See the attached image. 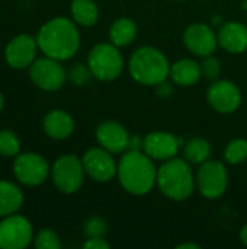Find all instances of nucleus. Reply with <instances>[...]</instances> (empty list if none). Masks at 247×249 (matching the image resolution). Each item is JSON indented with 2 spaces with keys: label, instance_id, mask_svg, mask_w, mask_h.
I'll return each instance as SVG.
<instances>
[{
  "label": "nucleus",
  "instance_id": "obj_1",
  "mask_svg": "<svg viewBox=\"0 0 247 249\" xmlns=\"http://www.w3.org/2000/svg\"><path fill=\"white\" fill-rule=\"evenodd\" d=\"M36 42L44 55L58 61L70 60L80 48L77 23L64 16L52 18L39 28Z\"/></svg>",
  "mask_w": 247,
  "mask_h": 249
},
{
  "label": "nucleus",
  "instance_id": "obj_2",
  "mask_svg": "<svg viewBox=\"0 0 247 249\" xmlns=\"http://www.w3.org/2000/svg\"><path fill=\"white\" fill-rule=\"evenodd\" d=\"M116 178L119 185L131 196H146L156 187L157 168L154 160L143 150H127L118 162Z\"/></svg>",
  "mask_w": 247,
  "mask_h": 249
},
{
  "label": "nucleus",
  "instance_id": "obj_3",
  "mask_svg": "<svg viewBox=\"0 0 247 249\" xmlns=\"http://www.w3.org/2000/svg\"><path fill=\"white\" fill-rule=\"evenodd\" d=\"M156 187L172 201L179 203L188 200L197 188V179L189 162L185 158L182 159L178 156L165 160L157 168Z\"/></svg>",
  "mask_w": 247,
  "mask_h": 249
},
{
  "label": "nucleus",
  "instance_id": "obj_4",
  "mask_svg": "<svg viewBox=\"0 0 247 249\" xmlns=\"http://www.w3.org/2000/svg\"><path fill=\"white\" fill-rule=\"evenodd\" d=\"M128 70L131 77L138 85L157 86L167 80L170 73V63L159 48L144 45L131 54Z\"/></svg>",
  "mask_w": 247,
  "mask_h": 249
},
{
  "label": "nucleus",
  "instance_id": "obj_5",
  "mask_svg": "<svg viewBox=\"0 0 247 249\" xmlns=\"http://www.w3.org/2000/svg\"><path fill=\"white\" fill-rule=\"evenodd\" d=\"M87 67L92 76L100 82H112L118 79L125 67L119 47L109 42L96 44L87 55Z\"/></svg>",
  "mask_w": 247,
  "mask_h": 249
},
{
  "label": "nucleus",
  "instance_id": "obj_6",
  "mask_svg": "<svg viewBox=\"0 0 247 249\" xmlns=\"http://www.w3.org/2000/svg\"><path fill=\"white\" fill-rule=\"evenodd\" d=\"M84 175L82 159L71 153L60 156L51 166V179L55 188L63 194L77 193L83 185Z\"/></svg>",
  "mask_w": 247,
  "mask_h": 249
},
{
  "label": "nucleus",
  "instance_id": "obj_7",
  "mask_svg": "<svg viewBox=\"0 0 247 249\" xmlns=\"http://www.w3.org/2000/svg\"><path fill=\"white\" fill-rule=\"evenodd\" d=\"M197 188L207 200L223 197L229 187V171L220 160H207L199 165L195 175Z\"/></svg>",
  "mask_w": 247,
  "mask_h": 249
},
{
  "label": "nucleus",
  "instance_id": "obj_8",
  "mask_svg": "<svg viewBox=\"0 0 247 249\" xmlns=\"http://www.w3.org/2000/svg\"><path fill=\"white\" fill-rule=\"evenodd\" d=\"M12 169L17 182L25 187H38L47 181L48 175H51V166L47 159L33 152L19 153L15 156Z\"/></svg>",
  "mask_w": 247,
  "mask_h": 249
},
{
  "label": "nucleus",
  "instance_id": "obj_9",
  "mask_svg": "<svg viewBox=\"0 0 247 249\" xmlns=\"http://www.w3.org/2000/svg\"><path fill=\"white\" fill-rule=\"evenodd\" d=\"M82 162L86 175L95 182L105 184L116 178L118 162L115 160L114 153L108 152L102 146L87 149L82 158Z\"/></svg>",
  "mask_w": 247,
  "mask_h": 249
},
{
  "label": "nucleus",
  "instance_id": "obj_10",
  "mask_svg": "<svg viewBox=\"0 0 247 249\" xmlns=\"http://www.w3.org/2000/svg\"><path fill=\"white\" fill-rule=\"evenodd\" d=\"M29 77L39 89L55 92L64 86L67 74L61 61L44 55L29 66Z\"/></svg>",
  "mask_w": 247,
  "mask_h": 249
},
{
  "label": "nucleus",
  "instance_id": "obj_11",
  "mask_svg": "<svg viewBox=\"0 0 247 249\" xmlns=\"http://www.w3.org/2000/svg\"><path fill=\"white\" fill-rule=\"evenodd\" d=\"M32 223L20 214H10L0 222V248L23 249L33 241Z\"/></svg>",
  "mask_w": 247,
  "mask_h": 249
},
{
  "label": "nucleus",
  "instance_id": "obj_12",
  "mask_svg": "<svg viewBox=\"0 0 247 249\" xmlns=\"http://www.w3.org/2000/svg\"><path fill=\"white\" fill-rule=\"evenodd\" d=\"M242 90L231 80H215L207 90L210 107L220 114H233L242 105Z\"/></svg>",
  "mask_w": 247,
  "mask_h": 249
},
{
  "label": "nucleus",
  "instance_id": "obj_13",
  "mask_svg": "<svg viewBox=\"0 0 247 249\" xmlns=\"http://www.w3.org/2000/svg\"><path fill=\"white\" fill-rule=\"evenodd\" d=\"M183 44L188 51L197 57H207L214 54L218 47L217 34L214 29L202 22H195L186 26L183 31Z\"/></svg>",
  "mask_w": 247,
  "mask_h": 249
},
{
  "label": "nucleus",
  "instance_id": "obj_14",
  "mask_svg": "<svg viewBox=\"0 0 247 249\" xmlns=\"http://www.w3.org/2000/svg\"><path fill=\"white\" fill-rule=\"evenodd\" d=\"M39 47L36 36L28 34H19L13 36L4 48V60L13 69H26L36 60Z\"/></svg>",
  "mask_w": 247,
  "mask_h": 249
},
{
  "label": "nucleus",
  "instance_id": "obj_15",
  "mask_svg": "<svg viewBox=\"0 0 247 249\" xmlns=\"http://www.w3.org/2000/svg\"><path fill=\"white\" fill-rule=\"evenodd\" d=\"M95 137L99 146L114 155H122L130 149L131 136L128 130L114 120H106L98 124Z\"/></svg>",
  "mask_w": 247,
  "mask_h": 249
},
{
  "label": "nucleus",
  "instance_id": "obj_16",
  "mask_svg": "<svg viewBox=\"0 0 247 249\" xmlns=\"http://www.w3.org/2000/svg\"><path fill=\"white\" fill-rule=\"evenodd\" d=\"M182 142L169 131H151L143 139V152L153 160H169L178 156Z\"/></svg>",
  "mask_w": 247,
  "mask_h": 249
},
{
  "label": "nucleus",
  "instance_id": "obj_17",
  "mask_svg": "<svg viewBox=\"0 0 247 249\" xmlns=\"http://www.w3.org/2000/svg\"><path fill=\"white\" fill-rule=\"evenodd\" d=\"M218 47L229 54H243L247 51V26L242 22H226L217 32Z\"/></svg>",
  "mask_w": 247,
  "mask_h": 249
},
{
  "label": "nucleus",
  "instance_id": "obj_18",
  "mask_svg": "<svg viewBox=\"0 0 247 249\" xmlns=\"http://www.w3.org/2000/svg\"><path fill=\"white\" fill-rule=\"evenodd\" d=\"M42 128L49 139L66 140L74 131V120L63 109H52L44 117Z\"/></svg>",
  "mask_w": 247,
  "mask_h": 249
},
{
  "label": "nucleus",
  "instance_id": "obj_19",
  "mask_svg": "<svg viewBox=\"0 0 247 249\" xmlns=\"http://www.w3.org/2000/svg\"><path fill=\"white\" fill-rule=\"evenodd\" d=\"M169 77L178 86H182V88L194 86L202 77L201 64L195 61L194 58H181L175 61L173 64H170Z\"/></svg>",
  "mask_w": 247,
  "mask_h": 249
},
{
  "label": "nucleus",
  "instance_id": "obj_20",
  "mask_svg": "<svg viewBox=\"0 0 247 249\" xmlns=\"http://www.w3.org/2000/svg\"><path fill=\"white\" fill-rule=\"evenodd\" d=\"M23 204V193L12 181L0 179V217L15 214Z\"/></svg>",
  "mask_w": 247,
  "mask_h": 249
},
{
  "label": "nucleus",
  "instance_id": "obj_21",
  "mask_svg": "<svg viewBox=\"0 0 247 249\" xmlns=\"http://www.w3.org/2000/svg\"><path fill=\"white\" fill-rule=\"evenodd\" d=\"M137 34H138L137 23L132 19L122 16L112 22L109 28V41L114 45L122 48L132 44L137 38Z\"/></svg>",
  "mask_w": 247,
  "mask_h": 249
},
{
  "label": "nucleus",
  "instance_id": "obj_22",
  "mask_svg": "<svg viewBox=\"0 0 247 249\" xmlns=\"http://www.w3.org/2000/svg\"><path fill=\"white\" fill-rule=\"evenodd\" d=\"M70 12L79 26H93L99 20V7L95 0H71Z\"/></svg>",
  "mask_w": 247,
  "mask_h": 249
},
{
  "label": "nucleus",
  "instance_id": "obj_23",
  "mask_svg": "<svg viewBox=\"0 0 247 249\" xmlns=\"http://www.w3.org/2000/svg\"><path fill=\"white\" fill-rule=\"evenodd\" d=\"M213 155L211 143L202 137H194L183 143V158L192 165H201L210 160Z\"/></svg>",
  "mask_w": 247,
  "mask_h": 249
},
{
  "label": "nucleus",
  "instance_id": "obj_24",
  "mask_svg": "<svg viewBox=\"0 0 247 249\" xmlns=\"http://www.w3.org/2000/svg\"><path fill=\"white\" fill-rule=\"evenodd\" d=\"M224 160L229 165H240L247 160V140L234 139L224 149Z\"/></svg>",
  "mask_w": 247,
  "mask_h": 249
},
{
  "label": "nucleus",
  "instance_id": "obj_25",
  "mask_svg": "<svg viewBox=\"0 0 247 249\" xmlns=\"http://www.w3.org/2000/svg\"><path fill=\"white\" fill-rule=\"evenodd\" d=\"M20 152V140L12 130H0V155L4 158H15Z\"/></svg>",
  "mask_w": 247,
  "mask_h": 249
},
{
  "label": "nucleus",
  "instance_id": "obj_26",
  "mask_svg": "<svg viewBox=\"0 0 247 249\" xmlns=\"http://www.w3.org/2000/svg\"><path fill=\"white\" fill-rule=\"evenodd\" d=\"M33 245L36 249H60L61 242L58 235L51 229H42L33 238Z\"/></svg>",
  "mask_w": 247,
  "mask_h": 249
},
{
  "label": "nucleus",
  "instance_id": "obj_27",
  "mask_svg": "<svg viewBox=\"0 0 247 249\" xmlns=\"http://www.w3.org/2000/svg\"><path fill=\"white\" fill-rule=\"evenodd\" d=\"M106 232H108V223L100 216H92L83 225V233L86 238L105 236Z\"/></svg>",
  "mask_w": 247,
  "mask_h": 249
},
{
  "label": "nucleus",
  "instance_id": "obj_28",
  "mask_svg": "<svg viewBox=\"0 0 247 249\" xmlns=\"http://www.w3.org/2000/svg\"><path fill=\"white\" fill-rule=\"evenodd\" d=\"M201 64V71H202V77L208 79V80H217L220 73H221V63L217 57H214V54L202 57Z\"/></svg>",
  "mask_w": 247,
  "mask_h": 249
},
{
  "label": "nucleus",
  "instance_id": "obj_29",
  "mask_svg": "<svg viewBox=\"0 0 247 249\" xmlns=\"http://www.w3.org/2000/svg\"><path fill=\"white\" fill-rule=\"evenodd\" d=\"M92 76V73H90V70H89V67L86 66H82V64H77V66H74L71 70H70V80L76 85V86H82V85H84L87 80H89V77Z\"/></svg>",
  "mask_w": 247,
  "mask_h": 249
},
{
  "label": "nucleus",
  "instance_id": "obj_30",
  "mask_svg": "<svg viewBox=\"0 0 247 249\" xmlns=\"http://www.w3.org/2000/svg\"><path fill=\"white\" fill-rule=\"evenodd\" d=\"M109 242L105 239V236H98V238H87L86 242L83 244L84 249H109Z\"/></svg>",
  "mask_w": 247,
  "mask_h": 249
},
{
  "label": "nucleus",
  "instance_id": "obj_31",
  "mask_svg": "<svg viewBox=\"0 0 247 249\" xmlns=\"http://www.w3.org/2000/svg\"><path fill=\"white\" fill-rule=\"evenodd\" d=\"M239 238H240V242L243 244V245H246L247 247V223L240 229V233H239Z\"/></svg>",
  "mask_w": 247,
  "mask_h": 249
},
{
  "label": "nucleus",
  "instance_id": "obj_32",
  "mask_svg": "<svg viewBox=\"0 0 247 249\" xmlns=\"http://www.w3.org/2000/svg\"><path fill=\"white\" fill-rule=\"evenodd\" d=\"M178 249H199L201 247L198 244H191V242H185V244H181L176 247Z\"/></svg>",
  "mask_w": 247,
  "mask_h": 249
},
{
  "label": "nucleus",
  "instance_id": "obj_33",
  "mask_svg": "<svg viewBox=\"0 0 247 249\" xmlns=\"http://www.w3.org/2000/svg\"><path fill=\"white\" fill-rule=\"evenodd\" d=\"M3 105H4V99H3V95H1V92H0V112H1V109H3Z\"/></svg>",
  "mask_w": 247,
  "mask_h": 249
}]
</instances>
